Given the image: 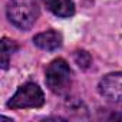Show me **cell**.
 Instances as JSON below:
<instances>
[{
  "label": "cell",
  "instance_id": "cell-1",
  "mask_svg": "<svg viewBox=\"0 0 122 122\" xmlns=\"http://www.w3.org/2000/svg\"><path fill=\"white\" fill-rule=\"evenodd\" d=\"M6 15L13 26L20 30H29L36 23L40 9L36 0H9Z\"/></svg>",
  "mask_w": 122,
  "mask_h": 122
},
{
  "label": "cell",
  "instance_id": "cell-7",
  "mask_svg": "<svg viewBox=\"0 0 122 122\" xmlns=\"http://www.w3.org/2000/svg\"><path fill=\"white\" fill-rule=\"evenodd\" d=\"M17 50V45L15 40L9 39V37H3L2 39V68L6 71L9 69V63H10V56Z\"/></svg>",
  "mask_w": 122,
  "mask_h": 122
},
{
  "label": "cell",
  "instance_id": "cell-4",
  "mask_svg": "<svg viewBox=\"0 0 122 122\" xmlns=\"http://www.w3.org/2000/svg\"><path fill=\"white\" fill-rule=\"evenodd\" d=\"M98 92L108 102L122 108V72L105 75L98 83Z\"/></svg>",
  "mask_w": 122,
  "mask_h": 122
},
{
  "label": "cell",
  "instance_id": "cell-2",
  "mask_svg": "<svg viewBox=\"0 0 122 122\" xmlns=\"http://www.w3.org/2000/svg\"><path fill=\"white\" fill-rule=\"evenodd\" d=\"M45 82L55 95H59V96L68 95L72 79H71V68L65 59L59 57L49 63L46 69Z\"/></svg>",
  "mask_w": 122,
  "mask_h": 122
},
{
  "label": "cell",
  "instance_id": "cell-3",
  "mask_svg": "<svg viewBox=\"0 0 122 122\" xmlns=\"http://www.w3.org/2000/svg\"><path fill=\"white\" fill-rule=\"evenodd\" d=\"M43 103H45L43 91L39 88V85L27 82L17 88L16 93L7 102V106L10 109H26V108H40L43 106Z\"/></svg>",
  "mask_w": 122,
  "mask_h": 122
},
{
  "label": "cell",
  "instance_id": "cell-6",
  "mask_svg": "<svg viewBox=\"0 0 122 122\" xmlns=\"http://www.w3.org/2000/svg\"><path fill=\"white\" fill-rule=\"evenodd\" d=\"M45 5L47 10L57 17H72L75 15L73 0H45Z\"/></svg>",
  "mask_w": 122,
  "mask_h": 122
},
{
  "label": "cell",
  "instance_id": "cell-5",
  "mask_svg": "<svg viewBox=\"0 0 122 122\" xmlns=\"http://www.w3.org/2000/svg\"><path fill=\"white\" fill-rule=\"evenodd\" d=\"M62 42H63L62 35H60L57 30H53V29L42 32V33H37L33 37L35 46H37L42 50H47V52L59 49L60 46H62Z\"/></svg>",
  "mask_w": 122,
  "mask_h": 122
},
{
  "label": "cell",
  "instance_id": "cell-8",
  "mask_svg": "<svg viewBox=\"0 0 122 122\" xmlns=\"http://www.w3.org/2000/svg\"><path fill=\"white\" fill-rule=\"evenodd\" d=\"M75 62L81 69H88L92 63V57L86 50H78L75 53Z\"/></svg>",
  "mask_w": 122,
  "mask_h": 122
}]
</instances>
